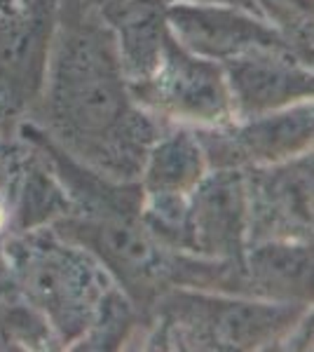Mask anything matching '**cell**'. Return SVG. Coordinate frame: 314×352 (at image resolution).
<instances>
[{
	"mask_svg": "<svg viewBox=\"0 0 314 352\" xmlns=\"http://www.w3.org/2000/svg\"><path fill=\"white\" fill-rule=\"evenodd\" d=\"M167 26L186 50L218 64L260 45H287L258 14L227 3H167Z\"/></svg>",
	"mask_w": 314,
	"mask_h": 352,
	"instance_id": "11",
	"label": "cell"
},
{
	"mask_svg": "<svg viewBox=\"0 0 314 352\" xmlns=\"http://www.w3.org/2000/svg\"><path fill=\"white\" fill-rule=\"evenodd\" d=\"M0 350H61V343L47 317L33 308L16 289L0 294Z\"/></svg>",
	"mask_w": 314,
	"mask_h": 352,
	"instance_id": "17",
	"label": "cell"
},
{
	"mask_svg": "<svg viewBox=\"0 0 314 352\" xmlns=\"http://www.w3.org/2000/svg\"><path fill=\"white\" fill-rule=\"evenodd\" d=\"M3 254L12 287L52 324L61 350L82 336L104 294L115 282L87 249L49 226L12 232Z\"/></svg>",
	"mask_w": 314,
	"mask_h": 352,
	"instance_id": "4",
	"label": "cell"
},
{
	"mask_svg": "<svg viewBox=\"0 0 314 352\" xmlns=\"http://www.w3.org/2000/svg\"><path fill=\"white\" fill-rule=\"evenodd\" d=\"M312 329H314V315L312 308L300 317V322L287 333V338L282 340L279 350L284 352H307L312 350Z\"/></svg>",
	"mask_w": 314,
	"mask_h": 352,
	"instance_id": "20",
	"label": "cell"
},
{
	"mask_svg": "<svg viewBox=\"0 0 314 352\" xmlns=\"http://www.w3.org/2000/svg\"><path fill=\"white\" fill-rule=\"evenodd\" d=\"M12 207L14 232L52 226L71 209L64 186L56 179L47 155L24 136H19V153L12 172Z\"/></svg>",
	"mask_w": 314,
	"mask_h": 352,
	"instance_id": "14",
	"label": "cell"
},
{
	"mask_svg": "<svg viewBox=\"0 0 314 352\" xmlns=\"http://www.w3.org/2000/svg\"><path fill=\"white\" fill-rule=\"evenodd\" d=\"M249 207V244L265 240L312 242L314 155L244 169Z\"/></svg>",
	"mask_w": 314,
	"mask_h": 352,
	"instance_id": "8",
	"label": "cell"
},
{
	"mask_svg": "<svg viewBox=\"0 0 314 352\" xmlns=\"http://www.w3.org/2000/svg\"><path fill=\"white\" fill-rule=\"evenodd\" d=\"M28 120L73 160L115 181H139L164 127L134 99L113 33L92 5L59 14L43 94Z\"/></svg>",
	"mask_w": 314,
	"mask_h": 352,
	"instance_id": "1",
	"label": "cell"
},
{
	"mask_svg": "<svg viewBox=\"0 0 314 352\" xmlns=\"http://www.w3.org/2000/svg\"><path fill=\"white\" fill-rule=\"evenodd\" d=\"M8 139H10V136H0V148H3V144H5Z\"/></svg>",
	"mask_w": 314,
	"mask_h": 352,
	"instance_id": "24",
	"label": "cell"
},
{
	"mask_svg": "<svg viewBox=\"0 0 314 352\" xmlns=\"http://www.w3.org/2000/svg\"><path fill=\"white\" fill-rule=\"evenodd\" d=\"M141 221L148 235L169 252H190V195L144 192Z\"/></svg>",
	"mask_w": 314,
	"mask_h": 352,
	"instance_id": "19",
	"label": "cell"
},
{
	"mask_svg": "<svg viewBox=\"0 0 314 352\" xmlns=\"http://www.w3.org/2000/svg\"><path fill=\"white\" fill-rule=\"evenodd\" d=\"M16 0H0V10H12V8H16Z\"/></svg>",
	"mask_w": 314,
	"mask_h": 352,
	"instance_id": "23",
	"label": "cell"
},
{
	"mask_svg": "<svg viewBox=\"0 0 314 352\" xmlns=\"http://www.w3.org/2000/svg\"><path fill=\"white\" fill-rule=\"evenodd\" d=\"M56 24V0H28L12 10H0V136H14L36 109Z\"/></svg>",
	"mask_w": 314,
	"mask_h": 352,
	"instance_id": "6",
	"label": "cell"
},
{
	"mask_svg": "<svg viewBox=\"0 0 314 352\" xmlns=\"http://www.w3.org/2000/svg\"><path fill=\"white\" fill-rule=\"evenodd\" d=\"M92 8L113 33L127 82H141L167 43V0H92Z\"/></svg>",
	"mask_w": 314,
	"mask_h": 352,
	"instance_id": "12",
	"label": "cell"
},
{
	"mask_svg": "<svg viewBox=\"0 0 314 352\" xmlns=\"http://www.w3.org/2000/svg\"><path fill=\"white\" fill-rule=\"evenodd\" d=\"M16 134L40 146L71 202L66 217L49 228L87 249L146 315L153 300L171 287L169 268L174 252L159 247L148 235L141 221V184L108 179L80 164L31 120L21 122Z\"/></svg>",
	"mask_w": 314,
	"mask_h": 352,
	"instance_id": "2",
	"label": "cell"
},
{
	"mask_svg": "<svg viewBox=\"0 0 314 352\" xmlns=\"http://www.w3.org/2000/svg\"><path fill=\"white\" fill-rule=\"evenodd\" d=\"M167 3H227V5H239V8H244L251 12L249 0H167Z\"/></svg>",
	"mask_w": 314,
	"mask_h": 352,
	"instance_id": "22",
	"label": "cell"
},
{
	"mask_svg": "<svg viewBox=\"0 0 314 352\" xmlns=\"http://www.w3.org/2000/svg\"><path fill=\"white\" fill-rule=\"evenodd\" d=\"M190 254L244 265L249 207L242 169H209L190 192Z\"/></svg>",
	"mask_w": 314,
	"mask_h": 352,
	"instance_id": "10",
	"label": "cell"
},
{
	"mask_svg": "<svg viewBox=\"0 0 314 352\" xmlns=\"http://www.w3.org/2000/svg\"><path fill=\"white\" fill-rule=\"evenodd\" d=\"M209 169H251L312 151L314 106L310 101L272 113L195 129Z\"/></svg>",
	"mask_w": 314,
	"mask_h": 352,
	"instance_id": "7",
	"label": "cell"
},
{
	"mask_svg": "<svg viewBox=\"0 0 314 352\" xmlns=\"http://www.w3.org/2000/svg\"><path fill=\"white\" fill-rule=\"evenodd\" d=\"M237 118H254L314 96V71L287 45H260L223 61Z\"/></svg>",
	"mask_w": 314,
	"mask_h": 352,
	"instance_id": "9",
	"label": "cell"
},
{
	"mask_svg": "<svg viewBox=\"0 0 314 352\" xmlns=\"http://www.w3.org/2000/svg\"><path fill=\"white\" fill-rule=\"evenodd\" d=\"M209 164L192 127L164 124L146 153L139 184L144 192L190 195L207 176Z\"/></svg>",
	"mask_w": 314,
	"mask_h": 352,
	"instance_id": "15",
	"label": "cell"
},
{
	"mask_svg": "<svg viewBox=\"0 0 314 352\" xmlns=\"http://www.w3.org/2000/svg\"><path fill=\"white\" fill-rule=\"evenodd\" d=\"M144 333V312L117 285H113L96 305L92 322L71 350L78 352H115L136 350Z\"/></svg>",
	"mask_w": 314,
	"mask_h": 352,
	"instance_id": "16",
	"label": "cell"
},
{
	"mask_svg": "<svg viewBox=\"0 0 314 352\" xmlns=\"http://www.w3.org/2000/svg\"><path fill=\"white\" fill-rule=\"evenodd\" d=\"M129 89L141 109L162 124L204 129L237 120L223 66L192 54L171 33L155 68Z\"/></svg>",
	"mask_w": 314,
	"mask_h": 352,
	"instance_id": "5",
	"label": "cell"
},
{
	"mask_svg": "<svg viewBox=\"0 0 314 352\" xmlns=\"http://www.w3.org/2000/svg\"><path fill=\"white\" fill-rule=\"evenodd\" d=\"M89 5H92V0H89Z\"/></svg>",
	"mask_w": 314,
	"mask_h": 352,
	"instance_id": "26",
	"label": "cell"
},
{
	"mask_svg": "<svg viewBox=\"0 0 314 352\" xmlns=\"http://www.w3.org/2000/svg\"><path fill=\"white\" fill-rule=\"evenodd\" d=\"M247 296L312 305L314 247L298 240H265L249 244L244 256Z\"/></svg>",
	"mask_w": 314,
	"mask_h": 352,
	"instance_id": "13",
	"label": "cell"
},
{
	"mask_svg": "<svg viewBox=\"0 0 314 352\" xmlns=\"http://www.w3.org/2000/svg\"><path fill=\"white\" fill-rule=\"evenodd\" d=\"M56 5H59V14H73L87 8L89 0H56Z\"/></svg>",
	"mask_w": 314,
	"mask_h": 352,
	"instance_id": "21",
	"label": "cell"
},
{
	"mask_svg": "<svg viewBox=\"0 0 314 352\" xmlns=\"http://www.w3.org/2000/svg\"><path fill=\"white\" fill-rule=\"evenodd\" d=\"M16 3H19V5H24V3H28V0H16Z\"/></svg>",
	"mask_w": 314,
	"mask_h": 352,
	"instance_id": "25",
	"label": "cell"
},
{
	"mask_svg": "<svg viewBox=\"0 0 314 352\" xmlns=\"http://www.w3.org/2000/svg\"><path fill=\"white\" fill-rule=\"evenodd\" d=\"M249 5L291 52L314 66V0H249Z\"/></svg>",
	"mask_w": 314,
	"mask_h": 352,
	"instance_id": "18",
	"label": "cell"
},
{
	"mask_svg": "<svg viewBox=\"0 0 314 352\" xmlns=\"http://www.w3.org/2000/svg\"><path fill=\"white\" fill-rule=\"evenodd\" d=\"M237 294L171 287L153 300L144 315L136 350L153 352H270L310 310Z\"/></svg>",
	"mask_w": 314,
	"mask_h": 352,
	"instance_id": "3",
	"label": "cell"
}]
</instances>
